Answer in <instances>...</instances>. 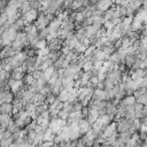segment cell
Returning <instances> with one entry per match:
<instances>
[{
	"instance_id": "obj_6",
	"label": "cell",
	"mask_w": 147,
	"mask_h": 147,
	"mask_svg": "<svg viewBox=\"0 0 147 147\" xmlns=\"http://www.w3.org/2000/svg\"><path fill=\"white\" fill-rule=\"evenodd\" d=\"M78 127H79V132L80 134H85L90 129H91V124L87 122V119H80L78 122Z\"/></svg>"
},
{
	"instance_id": "obj_7",
	"label": "cell",
	"mask_w": 147,
	"mask_h": 147,
	"mask_svg": "<svg viewBox=\"0 0 147 147\" xmlns=\"http://www.w3.org/2000/svg\"><path fill=\"white\" fill-rule=\"evenodd\" d=\"M136 60H137V57H136L134 54H129V55L125 56V59H124V64H125V67H126L127 70H130V69L133 67Z\"/></svg>"
},
{
	"instance_id": "obj_26",
	"label": "cell",
	"mask_w": 147,
	"mask_h": 147,
	"mask_svg": "<svg viewBox=\"0 0 147 147\" xmlns=\"http://www.w3.org/2000/svg\"><path fill=\"white\" fill-rule=\"evenodd\" d=\"M68 116H69V113L68 111H65V110H60L59 111V114H57V117L60 118V119H63V121H67V118H68Z\"/></svg>"
},
{
	"instance_id": "obj_31",
	"label": "cell",
	"mask_w": 147,
	"mask_h": 147,
	"mask_svg": "<svg viewBox=\"0 0 147 147\" xmlns=\"http://www.w3.org/2000/svg\"><path fill=\"white\" fill-rule=\"evenodd\" d=\"M6 130H7V129H5V127H0V140L3 139V136H5Z\"/></svg>"
},
{
	"instance_id": "obj_9",
	"label": "cell",
	"mask_w": 147,
	"mask_h": 147,
	"mask_svg": "<svg viewBox=\"0 0 147 147\" xmlns=\"http://www.w3.org/2000/svg\"><path fill=\"white\" fill-rule=\"evenodd\" d=\"M55 138V134H53L52 130L49 127H47L45 131H44V134H42V141H53Z\"/></svg>"
},
{
	"instance_id": "obj_28",
	"label": "cell",
	"mask_w": 147,
	"mask_h": 147,
	"mask_svg": "<svg viewBox=\"0 0 147 147\" xmlns=\"http://www.w3.org/2000/svg\"><path fill=\"white\" fill-rule=\"evenodd\" d=\"M133 108H134V113H140L141 110H142V108H144V106L142 105H139V103H134L133 105Z\"/></svg>"
},
{
	"instance_id": "obj_3",
	"label": "cell",
	"mask_w": 147,
	"mask_h": 147,
	"mask_svg": "<svg viewBox=\"0 0 147 147\" xmlns=\"http://www.w3.org/2000/svg\"><path fill=\"white\" fill-rule=\"evenodd\" d=\"M113 5H114L113 1L101 0V1H99V2L95 3V8H96V10H99V11H101V13H105V11H107Z\"/></svg>"
},
{
	"instance_id": "obj_5",
	"label": "cell",
	"mask_w": 147,
	"mask_h": 147,
	"mask_svg": "<svg viewBox=\"0 0 147 147\" xmlns=\"http://www.w3.org/2000/svg\"><path fill=\"white\" fill-rule=\"evenodd\" d=\"M115 133H117V132H116V123H115V122H111V123L101 132V136H102L103 138H108V137H110V136H114Z\"/></svg>"
},
{
	"instance_id": "obj_24",
	"label": "cell",
	"mask_w": 147,
	"mask_h": 147,
	"mask_svg": "<svg viewBox=\"0 0 147 147\" xmlns=\"http://www.w3.org/2000/svg\"><path fill=\"white\" fill-rule=\"evenodd\" d=\"M136 102L139 103V105H142V106H147V95L144 94V95L139 96V98L136 100Z\"/></svg>"
},
{
	"instance_id": "obj_18",
	"label": "cell",
	"mask_w": 147,
	"mask_h": 147,
	"mask_svg": "<svg viewBox=\"0 0 147 147\" xmlns=\"http://www.w3.org/2000/svg\"><path fill=\"white\" fill-rule=\"evenodd\" d=\"M34 82H36V79L32 77V75L26 74V75L24 76V84H25L26 86H31V85H32Z\"/></svg>"
},
{
	"instance_id": "obj_4",
	"label": "cell",
	"mask_w": 147,
	"mask_h": 147,
	"mask_svg": "<svg viewBox=\"0 0 147 147\" xmlns=\"http://www.w3.org/2000/svg\"><path fill=\"white\" fill-rule=\"evenodd\" d=\"M92 99H93L94 101H96V102H99V101H107V100H108V94H107V92H106L105 90H99V88H96V90L94 91V94H93Z\"/></svg>"
},
{
	"instance_id": "obj_15",
	"label": "cell",
	"mask_w": 147,
	"mask_h": 147,
	"mask_svg": "<svg viewBox=\"0 0 147 147\" xmlns=\"http://www.w3.org/2000/svg\"><path fill=\"white\" fill-rule=\"evenodd\" d=\"M7 130L13 134V133H15V132H18L20 131V129L16 126V124H15V122H14V119H11L10 122H9V124H8V126H7Z\"/></svg>"
},
{
	"instance_id": "obj_2",
	"label": "cell",
	"mask_w": 147,
	"mask_h": 147,
	"mask_svg": "<svg viewBox=\"0 0 147 147\" xmlns=\"http://www.w3.org/2000/svg\"><path fill=\"white\" fill-rule=\"evenodd\" d=\"M23 84H24L23 80H15L13 78L8 79V87H9V90L13 94L17 93L21 88H23Z\"/></svg>"
},
{
	"instance_id": "obj_11",
	"label": "cell",
	"mask_w": 147,
	"mask_h": 147,
	"mask_svg": "<svg viewBox=\"0 0 147 147\" xmlns=\"http://www.w3.org/2000/svg\"><path fill=\"white\" fill-rule=\"evenodd\" d=\"M124 106H133L136 103V98L133 95H126L122 101H121Z\"/></svg>"
},
{
	"instance_id": "obj_27",
	"label": "cell",
	"mask_w": 147,
	"mask_h": 147,
	"mask_svg": "<svg viewBox=\"0 0 147 147\" xmlns=\"http://www.w3.org/2000/svg\"><path fill=\"white\" fill-rule=\"evenodd\" d=\"M80 114H82V118L86 119V117L88 115V107H83L82 110H80Z\"/></svg>"
},
{
	"instance_id": "obj_29",
	"label": "cell",
	"mask_w": 147,
	"mask_h": 147,
	"mask_svg": "<svg viewBox=\"0 0 147 147\" xmlns=\"http://www.w3.org/2000/svg\"><path fill=\"white\" fill-rule=\"evenodd\" d=\"M53 145H54L53 141H42L40 147H53Z\"/></svg>"
},
{
	"instance_id": "obj_8",
	"label": "cell",
	"mask_w": 147,
	"mask_h": 147,
	"mask_svg": "<svg viewBox=\"0 0 147 147\" xmlns=\"http://www.w3.org/2000/svg\"><path fill=\"white\" fill-rule=\"evenodd\" d=\"M69 95H70V92L69 91H67V90H64V88H62L61 90V92L59 93V95L56 96L57 98V100L59 101H61V102H67L68 101V99H69Z\"/></svg>"
},
{
	"instance_id": "obj_22",
	"label": "cell",
	"mask_w": 147,
	"mask_h": 147,
	"mask_svg": "<svg viewBox=\"0 0 147 147\" xmlns=\"http://www.w3.org/2000/svg\"><path fill=\"white\" fill-rule=\"evenodd\" d=\"M55 100H56V96H55L53 93H51L49 95H47V96H46V99H45V102H46L48 106H51V105H53V103L55 102Z\"/></svg>"
},
{
	"instance_id": "obj_1",
	"label": "cell",
	"mask_w": 147,
	"mask_h": 147,
	"mask_svg": "<svg viewBox=\"0 0 147 147\" xmlns=\"http://www.w3.org/2000/svg\"><path fill=\"white\" fill-rule=\"evenodd\" d=\"M133 125V119H127L125 117L121 118L116 123V132L117 133H123L130 130V127Z\"/></svg>"
},
{
	"instance_id": "obj_13",
	"label": "cell",
	"mask_w": 147,
	"mask_h": 147,
	"mask_svg": "<svg viewBox=\"0 0 147 147\" xmlns=\"http://www.w3.org/2000/svg\"><path fill=\"white\" fill-rule=\"evenodd\" d=\"M55 71V69H54V67L52 65V67H49V68H47L45 71H44V79L48 83V80L51 79V77H52V75H53V72Z\"/></svg>"
},
{
	"instance_id": "obj_20",
	"label": "cell",
	"mask_w": 147,
	"mask_h": 147,
	"mask_svg": "<svg viewBox=\"0 0 147 147\" xmlns=\"http://www.w3.org/2000/svg\"><path fill=\"white\" fill-rule=\"evenodd\" d=\"M132 21H133V16H125V17H122V25H123V26L131 25V24H132Z\"/></svg>"
},
{
	"instance_id": "obj_32",
	"label": "cell",
	"mask_w": 147,
	"mask_h": 147,
	"mask_svg": "<svg viewBox=\"0 0 147 147\" xmlns=\"http://www.w3.org/2000/svg\"><path fill=\"white\" fill-rule=\"evenodd\" d=\"M2 70H3V65H2V63L0 61V71H2Z\"/></svg>"
},
{
	"instance_id": "obj_30",
	"label": "cell",
	"mask_w": 147,
	"mask_h": 147,
	"mask_svg": "<svg viewBox=\"0 0 147 147\" xmlns=\"http://www.w3.org/2000/svg\"><path fill=\"white\" fill-rule=\"evenodd\" d=\"M139 131H140V133H146L147 134V125H141Z\"/></svg>"
},
{
	"instance_id": "obj_21",
	"label": "cell",
	"mask_w": 147,
	"mask_h": 147,
	"mask_svg": "<svg viewBox=\"0 0 147 147\" xmlns=\"http://www.w3.org/2000/svg\"><path fill=\"white\" fill-rule=\"evenodd\" d=\"M49 53H51L49 48H48V47H46V48H44V49L38 51V52H37V55H38V56H41V57H47Z\"/></svg>"
},
{
	"instance_id": "obj_16",
	"label": "cell",
	"mask_w": 147,
	"mask_h": 147,
	"mask_svg": "<svg viewBox=\"0 0 147 147\" xmlns=\"http://www.w3.org/2000/svg\"><path fill=\"white\" fill-rule=\"evenodd\" d=\"M34 109H36V105H33V103H31V102H30V103H28V105L24 107V110L26 111V114H28L30 117H31V116H32V114L34 113Z\"/></svg>"
},
{
	"instance_id": "obj_25",
	"label": "cell",
	"mask_w": 147,
	"mask_h": 147,
	"mask_svg": "<svg viewBox=\"0 0 147 147\" xmlns=\"http://www.w3.org/2000/svg\"><path fill=\"white\" fill-rule=\"evenodd\" d=\"M31 75H32V77H33L36 80H38V79H40V78H42V77H44V72H42V71H40V70H34Z\"/></svg>"
},
{
	"instance_id": "obj_33",
	"label": "cell",
	"mask_w": 147,
	"mask_h": 147,
	"mask_svg": "<svg viewBox=\"0 0 147 147\" xmlns=\"http://www.w3.org/2000/svg\"><path fill=\"white\" fill-rule=\"evenodd\" d=\"M145 94H146V95H147V88H146V92H145Z\"/></svg>"
},
{
	"instance_id": "obj_10",
	"label": "cell",
	"mask_w": 147,
	"mask_h": 147,
	"mask_svg": "<svg viewBox=\"0 0 147 147\" xmlns=\"http://www.w3.org/2000/svg\"><path fill=\"white\" fill-rule=\"evenodd\" d=\"M11 110H13V105L11 103H2V105H0V114L11 115Z\"/></svg>"
},
{
	"instance_id": "obj_34",
	"label": "cell",
	"mask_w": 147,
	"mask_h": 147,
	"mask_svg": "<svg viewBox=\"0 0 147 147\" xmlns=\"http://www.w3.org/2000/svg\"><path fill=\"white\" fill-rule=\"evenodd\" d=\"M146 117H147V116H146Z\"/></svg>"
},
{
	"instance_id": "obj_17",
	"label": "cell",
	"mask_w": 147,
	"mask_h": 147,
	"mask_svg": "<svg viewBox=\"0 0 147 147\" xmlns=\"http://www.w3.org/2000/svg\"><path fill=\"white\" fill-rule=\"evenodd\" d=\"M131 45H132V42H131V40H130L127 37H123V38H122V46H121V49H127Z\"/></svg>"
},
{
	"instance_id": "obj_19",
	"label": "cell",
	"mask_w": 147,
	"mask_h": 147,
	"mask_svg": "<svg viewBox=\"0 0 147 147\" xmlns=\"http://www.w3.org/2000/svg\"><path fill=\"white\" fill-rule=\"evenodd\" d=\"M74 52H76L77 54H84V52L86 51V47L85 46H83L80 42H78L76 46H75V48L72 49Z\"/></svg>"
},
{
	"instance_id": "obj_23",
	"label": "cell",
	"mask_w": 147,
	"mask_h": 147,
	"mask_svg": "<svg viewBox=\"0 0 147 147\" xmlns=\"http://www.w3.org/2000/svg\"><path fill=\"white\" fill-rule=\"evenodd\" d=\"M46 47H47V42H46V40H39V41L37 42V45L34 46V48L38 49V51L44 49V48H46Z\"/></svg>"
},
{
	"instance_id": "obj_12",
	"label": "cell",
	"mask_w": 147,
	"mask_h": 147,
	"mask_svg": "<svg viewBox=\"0 0 147 147\" xmlns=\"http://www.w3.org/2000/svg\"><path fill=\"white\" fill-rule=\"evenodd\" d=\"M75 37H76V39L79 41V42H82L85 38H86V33H85V29L83 28V29H79V30H77L76 32H75Z\"/></svg>"
},
{
	"instance_id": "obj_14",
	"label": "cell",
	"mask_w": 147,
	"mask_h": 147,
	"mask_svg": "<svg viewBox=\"0 0 147 147\" xmlns=\"http://www.w3.org/2000/svg\"><path fill=\"white\" fill-rule=\"evenodd\" d=\"M13 142H14L13 136L10 138H3V139L0 140V147H9Z\"/></svg>"
}]
</instances>
